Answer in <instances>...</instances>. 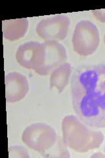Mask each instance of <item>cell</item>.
I'll return each mask as SVG.
<instances>
[{
	"label": "cell",
	"mask_w": 105,
	"mask_h": 158,
	"mask_svg": "<svg viewBox=\"0 0 105 158\" xmlns=\"http://www.w3.org/2000/svg\"><path fill=\"white\" fill-rule=\"evenodd\" d=\"M43 44L46 49V57L42 67L36 73L46 76L64 63L68 56L66 49L58 42L46 41Z\"/></svg>",
	"instance_id": "52a82bcc"
},
{
	"label": "cell",
	"mask_w": 105,
	"mask_h": 158,
	"mask_svg": "<svg viewBox=\"0 0 105 158\" xmlns=\"http://www.w3.org/2000/svg\"><path fill=\"white\" fill-rule=\"evenodd\" d=\"M71 97L77 117L89 127H105V64L78 68L71 78Z\"/></svg>",
	"instance_id": "6da1fadb"
},
{
	"label": "cell",
	"mask_w": 105,
	"mask_h": 158,
	"mask_svg": "<svg viewBox=\"0 0 105 158\" xmlns=\"http://www.w3.org/2000/svg\"><path fill=\"white\" fill-rule=\"evenodd\" d=\"M46 49L43 44L30 41L20 46L16 52V59L20 65L32 69L35 72L40 69L44 63Z\"/></svg>",
	"instance_id": "8992f818"
},
{
	"label": "cell",
	"mask_w": 105,
	"mask_h": 158,
	"mask_svg": "<svg viewBox=\"0 0 105 158\" xmlns=\"http://www.w3.org/2000/svg\"><path fill=\"white\" fill-rule=\"evenodd\" d=\"M23 142L30 149L46 154L56 144L58 136L54 128L46 123H34L25 128Z\"/></svg>",
	"instance_id": "3957f363"
},
{
	"label": "cell",
	"mask_w": 105,
	"mask_h": 158,
	"mask_svg": "<svg viewBox=\"0 0 105 158\" xmlns=\"http://www.w3.org/2000/svg\"><path fill=\"white\" fill-rule=\"evenodd\" d=\"M28 24V20L26 18L3 21L2 22L3 36L9 41L17 40L26 34Z\"/></svg>",
	"instance_id": "9c48e42d"
},
{
	"label": "cell",
	"mask_w": 105,
	"mask_h": 158,
	"mask_svg": "<svg viewBox=\"0 0 105 158\" xmlns=\"http://www.w3.org/2000/svg\"><path fill=\"white\" fill-rule=\"evenodd\" d=\"M70 19L66 15H57L42 19L36 28L39 36L46 41H61L67 36Z\"/></svg>",
	"instance_id": "5b68a950"
},
{
	"label": "cell",
	"mask_w": 105,
	"mask_h": 158,
	"mask_svg": "<svg viewBox=\"0 0 105 158\" xmlns=\"http://www.w3.org/2000/svg\"><path fill=\"white\" fill-rule=\"evenodd\" d=\"M9 157L10 158L30 157L28 150L22 146H12L9 148Z\"/></svg>",
	"instance_id": "8fae6325"
},
{
	"label": "cell",
	"mask_w": 105,
	"mask_h": 158,
	"mask_svg": "<svg viewBox=\"0 0 105 158\" xmlns=\"http://www.w3.org/2000/svg\"><path fill=\"white\" fill-rule=\"evenodd\" d=\"M72 73V66L69 63H64L55 69L50 77V87H55L59 93L63 92L68 85Z\"/></svg>",
	"instance_id": "30bf717a"
},
{
	"label": "cell",
	"mask_w": 105,
	"mask_h": 158,
	"mask_svg": "<svg viewBox=\"0 0 105 158\" xmlns=\"http://www.w3.org/2000/svg\"><path fill=\"white\" fill-rule=\"evenodd\" d=\"M104 44H105V35L104 36Z\"/></svg>",
	"instance_id": "4fadbf2b"
},
{
	"label": "cell",
	"mask_w": 105,
	"mask_h": 158,
	"mask_svg": "<svg viewBox=\"0 0 105 158\" xmlns=\"http://www.w3.org/2000/svg\"><path fill=\"white\" fill-rule=\"evenodd\" d=\"M92 13L98 21L101 23H105V9L93 10Z\"/></svg>",
	"instance_id": "7c38bea8"
},
{
	"label": "cell",
	"mask_w": 105,
	"mask_h": 158,
	"mask_svg": "<svg viewBox=\"0 0 105 158\" xmlns=\"http://www.w3.org/2000/svg\"><path fill=\"white\" fill-rule=\"evenodd\" d=\"M62 131L64 144L77 152L97 149L104 139L102 131L89 127L73 115L64 117L62 121Z\"/></svg>",
	"instance_id": "7a4b0ae2"
},
{
	"label": "cell",
	"mask_w": 105,
	"mask_h": 158,
	"mask_svg": "<svg viewBox=\"0 0 105 158\" xmlns=\"http://www.w3.org/2000/svg\"><path fill=\"white\" fill-rule=\"evenodd\" d=\"M6 98L7 102L22 100L29 91V83L26 76L18 72L9 73L5 78Z\"/></svg>",
	"instance_id": "ba28073f"
},
{
	"label": "cell",
	"mask_w": 105,
	"mask_h": 158,
	"mask_svg": "<svg viewBox=\"0 0 105 158\" xmlns=\"http://www.w3.org/2000/svg\"><path fill=\"white\" fill-rule=\"evenodd\" d=\"M72 42L74 50L79 55H91L97 50L100 42L97 27L87 20L78 22L74 30Z\"/></svg>",
	"instance_id": "277c9868"
}]
</instances>
